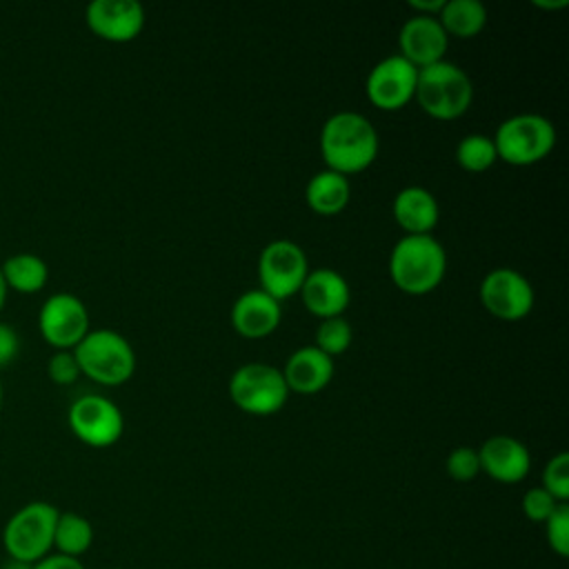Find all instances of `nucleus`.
<instances>
[{"mask_svg":"<svg viewBox=\"0 0 569 569\" xmlns=\"http://www.w3.org/2000/svg\"><path fill=\"white\" fill-rule=\"evenodd\" d=\"M378 131L367 116L338 111L320 129V156L327 169L349 178L373 164L378 158Z\"/></svg>","mask_w":569,"mask_h":569,"instance_id":"nucleus-1","label":"nucleus"},{"mask_svg":"<svg viewBox=\"0 0 569 569\" xmlns=\"http://www.w3.org/2000/svg\"><path fill=\"white\" fill-rule=\"evenodd\" d=\"M447 271V253L431 236H402L389 256L391 282L409 293L425 296L433 291Z\"/></svg>","mask_w":569,"mask_h":569,"instance_id":"nucleus-2","label":"nucleus"},{"mask_svg":"<svg viewBox=\"0 0 569 569\" xmlns=\"http://www.w3.org/2000/svg\"><path fill=\"white\" fill-rule=\"evenodd\" d=\"M413 100L433 120H456L471 107L473 84L465 69L440 60L418 69Z\"/></svg>","mask_w":569,"mask_h":569,"instance_id":"nucleus-3","label":"nucleus"},{"mask_svg":"<svg viewBox=\"0 0 569 569\" xmlns=\"http://www.w3.org/2000/svg\"><path fill=\"white\" fill-rule=\"evenodd\" d=\"M71 351L80 373L104 387H118L136 371L133 347L113 329H89Z\"/></svg>","mask_w":569,"mask_h":569,"instance_id":"nucleus-4","label":"nucleus"},{"mask_svg":"<svg viewBox=\"0 0 569 569\" xmlns=\"http://www.w3.org/2000/svg\"><path fill=\"white\" fill-rule=\"evenodd\" d=\"M58 513L60 509L44 500H31L13 511L2 527L7 558L33 565L51 553Z\"/></svg>","mask_w":569,"mask_h":569,"instance_id":"nucleus-5","label":"nucleus"},{"mask_svg":"<svg viewBox=\"0 0 569 569\" xmlns=\"http://www.w3.org/2000/svg\"><path fill=\"white\" fill-rule=\"evenodd\" d=\"M498 160L511 167H531L556 147V127L540 113H518L500 122L491 138Z\"/></svg>","mask_w":569,"mask_h":569,"instance_id":"nucleus-6","label":"nucleus"},{"mask_svg":"<svg viewBox=\"0 0 569 569\" xmlns=\"http://www.w3.org/2000/svg\"><path fill=\"white\" fill-rule=\"evenodd\" d=\"M229 398L244 413L273 416L284 407L289 389L280 369L264 362H249L231 373Z\"/></svg>","mask_w":569,"mask_h":569,"instance_id":"nucleus-7","label":"nucleus"},{"mask_svg":"<svg viewBox=\"0 0 569 569\" xmlns=\"http://www.w3.org/2000/svg\"><path fill=\"white\" fill-rule=\"evenodd\" d=\"M309 273L307 253L293 240H273L264 244L258 258L260 289L282 302L296 293Z\"/></svg>","mask_w":569,"mask_h":569,"instance_id":"nucleus-8","label":"nucleus"},{"mask_svg":"<svg viewBox=\"0 0 569 569\" xmlns=\"http://www.w3.org/2000/svg\"><path fill=\"white\" fill-rule=\"evenodd\" d=\"M71 433L93 449L116 445L124 431L122 411L113 400L100 393H87L71 402L67 411Z\"/></svg>","mask_w":569,"mask_h":569,"instance_id":"nucleus-9","label":"nucleus"},{"mask_svg":"<svg viewBox=\"0 0 569 569\" xmlns=\"http://www.w3.org/2000/svg\"><path fill=\"white\" fill-rule=\"evenodd\" d=\"M38 329L56 351H71L89 333V311L78 296L58 291L42 302Z\"/></svg>","mask_w":569,"mask_h":569,"instance_id":"nucleus-10","label":"nucleus"},{"mask_svg":"<svg viewBox=\"0 0 569 569\" xmlns=\"http://www.w3.org/2000/svg\"><path fill=\"white\" fill-rule=\"evenodd\" d=\"M480 302L493 318L516 322L533 309V287L520 271L498 267L480 282Z\"/></svg>","mask_w":569,"mask_h":569,"instance_id":"nucleus-11","label":"nucleus"},{"mask_svg":"<svg viewBox=\"0 0 569 569\" xmlns=\"http://www.w3.org/2000/svg\"><path fill=\"white\" fill-rule=\"evenodd\" d=\"M418 69L402 56L382 58L365 80L367 100L380 111H400L413 100Z\"/></svg>","mask_w":569,"mask_h":569,"instance_id":"nucleus-12","label":"nucleus"},{"mask_svg":"<svg viewBox=\"0 0 569 569\" xmlns=\"http://www.w3.org/2000/svg\"><path fill=\"white\" fill-rule=\"evenodd\" d=\"M87 27L107 42H131L144 29V9L136 0H93L84 11Z\"/></svg>","mask_w":569,"mask_h":569,"instance_id":"nucleus-13","label":"nucleus"},{"mask_svg":"<svg viewBox=\"0 0 569 569\" xmlns=\"http://www.w3.org/2000/svg\"><path fill=\"white\" fill-rule=\"evenodd\" d=\"M447 47H449V36L440 27L438 18L413 16L400 27L398 56H402L416 69H425L429 64L445 60Z\"/></svg>","mask_w":569,"mask_h":569,"instance_id":"nucleus-14","label":"nucleus"},{"mask_svg":"<svg viewBox=\"0 0 569 569\" xmlns=\"http://www.w3.org/2000/svg\"><path fill=\"white\" fill-rule=\"evenodd\" d=\"M480 471L502 485H516L527 478L531 469L529 449L513 436H491L478 449Z\"/></svg>","mask_w":569,"mask_h":569,"instance_id":"nucleus-15","label":"nucleus"},{"mask_svg":"<svg viewBox=\"0 0 569 569\" xmlns=\"http://www.w3.org/2000/svg\"><path fill=\"white\" fill-rule=\"evenodd\" d=\"M300 296L307 311L320 320L342 316L351 300V291L345 276L329 267L309 271L300 287Z\"/></svg>","mask_w":569,"mask_h":569,"instance_id":"nucleus-16","label":"nucleus"},{"mask_svg":"<svg viewBox=\"0 0 569 569\" xmlns=\"http://www.w3.org/2000/svg\"><path fill=\"white\" fill-rule=\"evenodd\" d=\"M282 318V307L262 289H251L238 296L231 307V327L249 340L271 336Z\"/></svg>","mask_w":569,"mask_h":569,"instance_id":"nucleus-17","label":"nucleus"},{"mask_svg":"<svg viewBox=\"0 0 569 569\" xmlns=\"http://www.w3.org/2000/svg\"><path fill=\"white\" fill-rule=\"evenodd\" d=\"M282 378L287 382L289 393H320L333 378V358H329L313 345L300 347L289 356L282 369Z\"/></svg>","mask_w":569,"mask_h":569,"instance_id":"nucleus-18","label":"nucleus"},{"mask_svg":"<svg viewBox=\"0 0 569 569\" xmlns=\"http://www.w3.org/2000/svg\"><path fill=\"white\" fill-rule=\"evenodd\" d=\"M391 213L405 236H427L438 224V202L425 187H405L391 202Z\"/></svg>","mask_w":569,"mask_h":569,"instance_id":"nucleus-19","label":"nucleus"},{"mask_svg":"<svg viewBox=\"0 0 569 569\" xmlns=\"http://www.w3.org/2000/svg\"><path fill=\"white\" fill-rule=\"evenodd\" d=\"M351 198V184L349 178L331 171V169H322L318 173H313L307 182L305 189V200L309 204V209L318 216H338L345 211V207L349 204Z\"/></svg>","mask_w":569,"mask_h":569,"instance_id":"nucleus-20","label":"nucleus"},{"mask_svg":"<svg viewBox=\"0 0 569 569\" xmlns=\"http://www.w3.org/2000/svg\"><path fill=\"white\" fill-rule=\"evenodd\" d=\"M2 278L9 289L18 293H38L44 289L49 280V267L47 262L29 251L13 253L0 264Z\"/></svg>","mask_w":569,"mask_h":569,"instance_id":"nucleus-21","label":"nucleus"},{"mask_svg":"<svg viewBox=\"0 0 569 569\" xmlns=\"http://www.w3.org/2000/svg\"><path fill=\"white\" fill-rule=\"evenodd\" d=\"M438 22L451 38H476L487 24V7L478 0H447L438 13Z\"/></svg>","mask_w":569,"mask_h":569,"instance_id":"nucleus-22","label":"nucleus"},{"mask_svg":"<svg viewBox=\"0 0 569 569\" xmlns=\"http://www.w3.org/2000/svg\"><path fill=\"white\" fill-rule=\"evenodd\" d=\"M93 545V525L89 518L76 511H60L53 531V551L71 558H80Z\"/></svg>","mask_w":569,"mask_h":569,"instance_id":"nucleus-23","label":"nucleus"},{"mask_svg":"<svg viewBox=\"0 0 569 569\" xmlns=\"http://www.w3.org/2000/svg\"><path fill=\"white\" fill-rule=\"evenodd\" d=\"M498 160L493 140L480 133H469L456 144V162L469 173H482Z\"/></svg>","mask_w":569,"mask_h":569,"instance_id":"nucleus-24","label":"nucleus"},{"mask_svg":"<svg viewBox=\"0 0 569 569\" xmlns=\"http://www.w3.org/2000/svg\"><path fill=\"white\" fill-rule=\"evenodd\" d=\"M351 340H353V329L349 320H345L342 316H336V318L320 320L316 329L313 347H318L329 358H336L351 347Z\"/></svg>","mask_w":569,"mask_h":569,"instance_id":"nucleus-25","label":"nucleus"},{"mask_svg":"<svg viewBox=\"0 0 569 569\" xmlns=\"http://www.w3.org/2000/svg\"><path fill=\"white\" fill-rule=\"evenodd\" d=\"M547 493H551L558 502L569 500V453L560 451L547 460L542 469V485Z\"/></svg>","mask_w":569,"mask_h":569,"instance_id":"nucleus-26","label":"nucleus"},{"mask_svg":"<svg viewBox=\"0 0 569 569\" xmlns=\"http://www.w3.org/2000/svg\"><path fill=\"white\" fill-rule=\"evenodd\" d=\"M545 527V538L549 549L560 556L567 558L569 556V505L560 502L553 513L542 522Z\"/></svg>","mask_w":569,"mask_h":569,"instance_id":"nucleus-27","label":"nucleus"},{"mask_svg":"<svg viewBox=\"0 0 569 569\" xmlns=\"http://www.w3.org/2000/svg\"><path fill=\"white\" fill-rule=\"evenodd\" d=\"M445 469L451 480L456 482H469L480 473V460L478 449L473 447H456L445 460Z\"/></svg>","mask_w":569,"mask_h":569,"instance_id":"nucleus-28","label":"nucleus"},{"mask_svg":"<svg viewBox=\"0 0 569 569\" xmlns=\"http://www.w3.org/2000/svg\"><path fill=\"white\" fill-rule=\"evenodd\" d=\"M558 505L560 502L551 493H547L542 487H531L522 496V513L531 522H540L542 525L553 513V509Z\"/></svg>","mask_w":569,"mask_h":569,"instance_id":"nucleus-29","label":"nucleus"},{"mask_svg":"<svg viewBox=\"0 0 569 569\" xmlns=\"http://www.w3.org/2000/svg\"><path fill=\"white\" fill-rule=\"evenodd\" d=\"M47 373H49L51 382H56L60 387L73 385L82 376L73 351H56L47 362Z\"/></svg>","mask_w":569,"mask_h":569,"instance_id":"nucleus-30","label":"nucleus"},{"mask_svg":"<svg viewBox=\"0 0 569 569\" xmlns=\"http://www.w3.org/2000/svg\"><path fill=\"white\" fill-rule=\"evenodd\" d=\"M20 349V338L16 333L13 327H9L7 322H0V367L9 365Z\"/></svg>","mask_w":569,"mask_h":569,"instance_id":"nucleus-31","label":"nucleus"},{"mask_svg":"<svg viewBox=\"0 0 569 569\" xmlns=\"http://www.w3.org/2000/svg\"><path fill=\"white\" fill-rule=\"evenodd\" d=\"M31 569H84V565L80 558H71V556L51 551L44 558H40L38 562H33Z\"/></svg>","mask_w":569,"mask_h":569,"instance_id":"nucleus-32","label":"nucleus"},{"mask_svg":"<svg viewBox=\"0 0 569 569\" xmlns=\"http://www.w3.org/2000/svg\"><path fill=\"white\" fill-rule=\"evenodd\" d=\"M447 0H409L407 7L411 11H416V16H429V18H438V13L442 11Z\"/></svg>","mask_w":569,"mask_h":569,"instance_id":"nucleus-33","label":"nucleus"},{"mask_svg":"<svg viewBox=\"0 0 569 569\" xmlns=\"http://www.w3.org/2000/svg\"><path fill=\"white\" fill-rule=\"evenodd\" d=\"M531 4L542 11H558V9L569 7V0H531Z\"/></svg>","mask_w":569,"mask_h":569,"instance_id":"nucleus-34","label":"nucleus"},{"mask_svg":"<svg viewBox=\"0 0 569 569\" xmlns=\"http://www.w3.org/2000/svg\"><path fill=\"white\" fill-rule=\"evenodd\" d=\"M0 569H31V565H27V562H20V560H11V558H7L4 562H2V567Z\"/></svg>","mask_w":569,"mask_h":569,"instance_id":"nucleus-35","label":"nucleus"},{"mask_svg":"<svg viewBox=\"0 0 569 569\" xmlns=\"http://www.w3.org/2000/svg\"><path fill=\"white\" fill-rule=\"evenodd\" d=\"M7 293H9V287H7L4 278H2V271H0V311L4 309V302H7Z\"/></svg>","mask_w":569,"mask_h":569,"instance_id":"nucleus-36","label":"nucleus"},{"mask_svg":"<svg viewBox=\"0 0 569 569\" xmlns=\"http://www.w3.org/2000/svg\"><path fill=\"white\" fill-rule=\"evenodd\" d=\"M0 407H2V382H0Z\"/></svg>","mask_w":569,"mask_h":569,"instance_id":"nucleus-37","label":"nucleus"},{"mask_svg":"<svg viewBox=\"0 0 569 569\" xmlns=\"http://www.w3.org/2000/svg\"><path fill=\"white\" fill-rule=\"evenodd\" d=\"M109 569H124V567H109Z\"/></svg>","mask_w":569,"mask_h":569,"instance_id":"nucleus-38","label":"nucleus"}]
</instances>
